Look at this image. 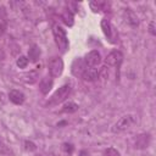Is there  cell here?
I'll return each instance as SVG.
<instances>
[{
	"label": "cell",
	"mask_w": 156,
	"mask_h": 156,
	"mask_svg": "<svg viewBox=\"0 0 156 156\" xmlns=\"http://www.w3.org/2000/svg\"><path fill=\"white\" fill-rule=\"evenodd\" d=\"M136 123V116L134 115H124L122 116L112 127V133H116V134H119V133H123L128 129H130L134 124Z\"/></svg>",
	"instance_id": "1"
},
{
	"label": "cell",
	"mask_w": 156,
	"mask_h": 156,
	"mask_svg": "<svg viewBox=\"0 0 156 156\" xmlns=\"http://www.w3.org/2000/svg\"><path fill=\"white\" fill-rule=\"evenodd\" d=\"M52 34H54L55 43H56L57 48L60 49V51H61V52H66L67 49H68V45H69L66 29H63L61 26L56 24V26H54V28H52Z\"/></svg>",
	"instance_id": "2"
},
{
	"label": "cell",
	"mask_w": 156,
	"mask_h": 156,
	"mask_svg": "<svg viewBox=\"0 0 156 156\" xmlns=\"http://www.w3.org/2000/svg\"><path fill=\"white\" fill-rule=\"evenodd\" d=\"M71 90H72V88H71L69 84H65V85L60 87V88L54 93V95L50 98V101H49L48 104H49V105H57V104L65 101V100L69 96Z\"/></svg>",
	"instance_id": "3"
},
{
	"label": "cell",
	"mask_w": 156,
	"mask_h": 156,
	"mask_svg": "<svg viewBox=\"0 0 156 156\" xmlns=\"http://www.w3.org/2000/svg\"><path fill=\"white\" fill-rule=\"evenodd\" d=\"M122 62H123V54H122L119 50H113V51H111V52L106 56V58H105L106 66H107V67H115V68H117V71L119 69Z\"/></svg>",
	"instance_id": "4"
},
{
	"label": "cell",
	"mask_w": 156,
	"mask_h": 156,
	"mask_svg": "<svg viewBox=\"0 0 156 156\" xmlns=\"http://www.w3.org/2000/svg\"><path fill=\"white\" fill-rule=\"evenodd\" d=\"M63 71V61L60 57H52L49 61V73L52 78L61 76Z\"/></svg>",
	"instance_id": "5"
},
{
	"label": "cell",
	"mask_w": 156,
	"mask_h": 156,
	"mask_svg": "<svg viewBox=\"0 0 156 156\" xmlns=\"http://www.w3.org/2000/svg\"><path fill=\"white\" fill-rule=\"evenodd\" d=\"M83 61H84L85 67H96L101 62V55L98 50H91L90 52L85 55Z\"/></svg>",
	"instance_id": "6"
},
{
	"label": "cell",
	"mask_w": 156,
	"mask_h": 156,
	"mask_svg": "<svg viewBox=\"0 0 156 156\" xmlns=\"http://www.w3.org/2000/svg\"><path fill=\"white\" fill-rule=\"evenodd\" d=\"M101 29H102L105 37H106L110 41L113 43V39H115V35H116V34H115L113 27H112V24H111V22H110L108 20H106V18H102V20H101Z\"/></svg>",
	"instance_id": "7"
},
{
	"label": "cell",
	"mask_w": 156,
	"mask_h": 156,
	"mask_svg": "<svg viewBox=\"0 0 156 156\" xmlns=\"http://www.w3.org/2000/svg\"><path fill=\"white\" fill-rule=\"evenodd\" d=\"M98 68L96 67H85L84 71L82 72L80 77L84 82H94L98 79Z\"/></svg>",
	"instance_id": "8"
},
{
	"label": "cell",
	"mask_w": 156,
	"mask_h": 156,
	"mask_svg": "<svg viewBox=\"0 0 156 156\" xmlns=\"http://www.w3.org/2000/svg\"><path fill=\"white\" fill-rule=\"evenodd\" d=\"M150 144V135L147 133H141L139 135H136V138L134 139V147L135 149H146Z\"/></svg>",
	"instance_id": "9"
},
{
	"label": "cell",
	"mask_w": 156,
	"mask_h": 156,
	"mask_svg": "<svg viewBox=\"0 0 156 156\" xmlns=\"http://www.w3.org/2000/svg\"><path fill=\"white\" fill-rule=\"evenodd\" d=\"M9 99H10V101H11L12 104H15V105H22V104L24 102V100H26V96H24V94H23L22 91L13 89V90H10V93H9Z\"/></svg>",
	"instance_id": "10"
},
{
	"label": "cell",
	"mask_w": 156,
	"mask_h": 156,
	"mask_svg": "<svg viewBox=\"0 0 156 156\" xmlns=\"http://www.w3.org/2000/svg\"><path fill=\"white\" fill-rule=\"evenodd\" d=\"M124 18H126V22L128 24H130L132 27L139 26V18H138L136 13L132 9H126L124 10Z\"/></svg>",
	"instance_id": "11"
},
{
	"label": "cell",
	"mask_w": 156,
	"mask_h": 156,
	"mask_svg": "<svg viewBox=\"0 0 156 156\" xmlns=\"http://www.w3.org/2000/svg\"><path fill=\"white\" fill-rule=\"evenodd\" d=\"M52 84H54V82H52L51 78H49V77L43 78V79L40 80V83H39V90H40V93L44 94V95H46V94L51 90Z\"/></svg>",
	"instance_id": "12"
},
{
	"label": "cell",
	"mask_w": 156,
	"mask_h": 156,
	"mask_svg": "<svg viewBox=\"0 0 156 156\" xmlns=\"http://www.w3.org/2000/svg\"><path fill=\"white\" fill-rule=\"evenodd\" d=\"M22 78H23V80H24L26 83L33 84V83H35V82L38 80V78H39V71H38V69L29 71V72L24 73V74L22 76Z\"/></svg>",
	"instance_id": "13"
},
{
	"label": "cell",
	"mask_w": 156,
	"mask_h": 156,
	"mask_svg": "<svg viewBox=\"0 0 156 156\" xmlns=\"http://www.w3.org/2000/svg\"><path fill=\"white\" fill-rule=\"evenodd\" d=\"M84 68H85V65H84V61L82 60V58H78V60H76L74 62H73V65H72V73L74 74V76H80L82 74V72L84 71Z\"/></svg>",
	"instance_id": "14"
},
{
	"label": "cell",
	"mask_w": 156,
	"mask_h": 156,
	"mask_svg": "<svg viewBox=\"0 0 156 156\" xmlns=\"http://www.w3.org/2000/svg\"><path fill=\"white\" fill-rule=\"evenodd\" d=\"M78 105L76 104V102H73V101H69V102H67V104H65L63 105V107H62V112L63 113H74L76 111H78Z\"/></svg>",
	"instance_id": "15"
},
{
	"label": "cell",
	"mask_w": 156,
	"mask_h": 156,
	"mask_svg": "<svg viewBox=\"0 0 156 156\" xmlns=\"http://www.w3.org/2000/svg\"><path fill=\"white\" fill-rule=\"evenodd\" d=\"M39 55H40V51H39V49L34 45L32 49H29V52H28V56H29V58H30V61H37L38 58H39Z\"/></svg>",
	"instance_id": "16"
},
{
	"label": "cell",
	"mask_w": 156,
	"mask_h": 156,
	"mask_svg": "<svg viewBox=\"0 0 156 156\" xmlns=\"http://www.w3.org/2000/svg\"><path fill=\"white\" fill-rule=\"evenodd\" d=\"M29 63V58H27L26 56H20L16 61V65L20 67V68H26Z\"/></svg>",
	"instance_id": "17"
},
{
	"label": "cell",
	"mask_w": 156,
	"mask_h": 156,
	"mask_svg": "<svg viewBox=\"0 0 156 156\" xmlns=\"http://www.w3.org/2000/svg\"><path fill=\"white\" fill-rule=\"evenodd\" d=\"M104 156H121V155L115 147H107L104 151Z\"/></svg>",
	"instance_id": "18"
},
{
	"label": "cell",
	"mask_w": 156,
	"mask_h": 156,
	"mask_svg": "<svg viewBox=\"0 0 156 156\" xmlns=\"http://www.w3.org/2000/svg\"><path fill=\"white\" fill-rule=\"evenodd\" d=\"M0 154L1 155H10L11 154V150L6 146V144L0 139Z\"/></svg>",
	"instance_id": "19"
},
{
	"label": "cell",
	"mask_w": 156,
	"mask_h": 156,
	"mask_svg": "<svg viewBox=\"0 0 156 156\" xmlns=\"http://www.w3.org/2000/svg\"><path fill=\"white\" fill-rule=\"evenodd\" d=\"M24 149L27 151H35L37 150V145L30 140H26L24 141Z\"/></svg>",
	"instance_id": "20"
},
{
	"label": "cell",
	"mask_w": 156,
	"mask_h": 156,
	"mask_svg": "<svg viewBox=\"0 0 156 156\" xmlns=\"http://www.w3.org/2000/svg\"><path fill=\"white\" fill-rule=\"evenodd\" d=\"M63 21H65V23H66L67 26H72V24H73V17H72V15H71L69 11L63 15Z\"/></svg>",
	"instance_id": "21"
},
{
	"label": "cell",
	"mask_w": 156,
	"mask_h": 156,
	"mask_svg": "<svg viewBox=\"0 0 156 156\" xmlns=\"http://www.w3.org/2000/svg\"><path fill=\"white\" fill-rule=\"evenodd\" d=\"M62 149H63V151H65L66 154H68V155H72V152H73V150H74L73 145H72V144H68V143H63V144H62Z\"/></svg>",
	"instance_id": "22"
},
{
	"label": "cell",
	"mask_w": 156,
	"mask_h": 156,
	"mask_svg": "<svg viewBox=\"0 0 156 156\" xmlns=\"http://www.w3.org/2000/svg\"><path fill=\"white\" fill-rule=\"evenodd\" d=\"M89 5H90V7H91V10H94V11L96 12V11H99V10H101V6H102L104 4H102V2H98V1H91V2L89 4Z\"/></svg>",
	"instance_id": "23"
},
{
	"label": "cell",
	"mask_w": 156,
	"mask_h": 156,
	"mask_svg": "<svg viewBox=\"0 0 156 156\" xmlns=\"http://www.w3.org/2000/svg\"><path fill=\"white\" fill-rule=\"evenodd\" d=\"M149 30H150V33H151L152 35H155V34H156V32H155V28H154V22H151V23H150Z\"/></svg>",
	"instance_id": "24"
},
{
	"label": "cell",
	"mask_w": 156,
	"mask_h": 156,
	"mask_svg": "<svg viewBox=\"0 0 156 156\" xmlns=\"http://www.w3.org/2000/svg\"><path fill=\"white\" fill-rule=\"evenodd\" d=\"M80 156H89V154H88L87 150H82L80 151Z\"/></svg>",
	"instance_id": "25"
},
{
	"label": "cell",
	"mask_w": 156,
	"mask_h": 156,
	"mask_svg": "<svg viewBox=\"0 0 156 156\" xmlns=\"http://www.w3.org/2000/svg\"><path fill=\"white\" fill-rule=\"evenodd\" d=\"M37 156H45V155H37Z\"/></svg>",
	"instance_id": "26"
}]
</instances>
